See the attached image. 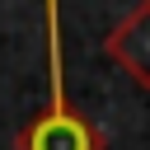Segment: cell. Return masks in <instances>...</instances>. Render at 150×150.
<instances>
[{
	"label": "cell",
	"instance_id": "7a4b0ae2",
	"mask_svg": "<svg viewBox=\"0 0 150 150\" xmlns=\"http://www.w3.org/2000/svg\"><path fill=\"white\" fill-rule=\"evenodd\" d=\"M103 52L131 75L136 89H150V0H141L112 23V33L103 38Z\"/></svg>",
	"mask_w": 150,
	"mask_h": 150
},
{
	"label": "cell",
	"instance_id": "6da1fadb",
	"mask_svg": "<svg viewBox=\"0 0 150 150\" xmlns=\"http://www.w3.org/2000/svg\"><path fill=\"white\" fill-rule=\"evenodd\" d=\"M42 19H47V103L19 127L14 150H103V131L75 108L66 89L61 0H42Z\"/></svg>",
	"mask_w": 150,
	"mask_h": 150
}]
</instances>
